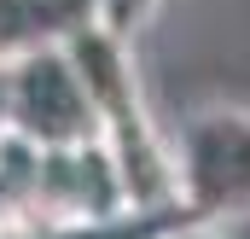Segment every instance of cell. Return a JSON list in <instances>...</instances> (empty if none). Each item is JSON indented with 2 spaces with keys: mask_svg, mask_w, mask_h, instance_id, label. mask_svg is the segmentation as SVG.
<instances>
[{
  "mask_svg": "<svg viewBox=\"0 0 250 239\" xmlns=\"http://www.w3.org/2000/svg\"><path fill=\"white\" fill-rule=\"evenodd\" d=\"M82 29H93V0H0V64L64 53Z\"/></svg>",
  "mask_w": 250,
  "mask_h": 239,
  "instance_id": "3",
  "label": "cell"
},
{
  "mask_svg": "<svg viewBox=\"0 0 250 239\" xmlns=\"http://www.w3.org/2000/svg\"><path fill=\"white\" fill-rule=\"evenodd\" d=\"M175 204L192 222L250 216V111L204 105L175 134Z\"/></svg>",
  "mask_w": 250,
  "mask_h": 239,
  "instance_id": "1",
  "label": "cell"
},
{
  "mask_svg": "<svg viewBox=\"0 0 250 239\" xmlns=\"http://www.w3.org/2000/svg\"><path fill=\"white\" fill-rule=\"evenodd\" d=\"M157 239H233V222H181Z\"/></svg>",
  "mask_w": 250,
  "mask_h": 239,
  "instance_id": "5",
  "label": "cell"
},
{
  "mask_svg": "<svg viewBox=\"0 0 250 239\" xmlns=\"http://www.w3.org/2000/svg\"><path fill=\"white\" fill-rule=\"evenodd\" d=\"M163 12V0H93V24L105 29V35H117V41H140L146 29H151V18Z\"/></svg>",
  "mask_w": 250,
  "mask_h": 239,
  "instance_id": "4",
  "label": "cell"
},
{
  "mask_svg": "<svg viewBox=\"0 0 250 239\" xmlns=\"http://www.w3.org/2000/svg\"><path fill=\"white\" fill-rule=\"evenodd\" d=\"M0 88H6V122L29 134L35 146L59 152V146L99 140V111L70 53H29V59L0 64Z\"/></svg>",
  "mask_w": 250,
  "mask_h": 239,
  "instance_id": "2",
  "label": "cell"
}]
</instances>
